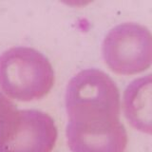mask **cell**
Listing matches in <instances>:
<instances>
[{
	"mask_svg": "<svg viewBox=\"0 0 152 152\" xmlns=\"http://www.w3.org/2000/svg\"><path fill=\"white\" fill-rule=\"evenodd\" d=\"M69 123L120 121V93L114 81L98 69L80 71L69 81L66 92Z\"/></svg>",
	"mask_w": 152,
	"mask_h": 152,
	"instance_id": "obj_1",
	"label": "cell"
},
{
	"mask_svg": "<svg viewBox=\"0 0 152 152\" xmlns=\"http://www.w3.org/2000/svg\"><path fill=\"white\" fill-rule=\"evenodd\" d=\"M54 84V71L46 57L34 49L12 48L0 56V88L18 101L41 99Z\"/></svg>",
	"mask_w": 152,
	"mask_h": 152,
	"instance_id": "obj_2",
	"label": "cell"
},
{
	"mask_svg": "<svg viewBox=\"0 0 152 152\" xmlns=\"http://www.w3.org/2000/svg\"><path fill=\"white\" fill-rule=\"evenodd\" d=\"M151 33L137 23L118 25L107 33L103 43L106 64L118 74H136L151 64Z\"/></svg>",
	"mask_w": 152,
	"mask_h": 152,
	"instance_id": "obj_3",
	"label": "cell"
},
{
	"mask_svg": "<svg viewBox=\"0 0 152 152\" xmlns=\"http://www.w3.org/2000/svg\"><path fill=\"white\" fill-rule=\"evenodd\" d=\"M57 140L49 114L16 109L0 126V152H51Z\"/></svg>",
	"mask_w": 152,
	"mask_h": 152,
	"instance_id": "obj_4",
	"label": "cell"
},
{
	"mask_svg": "<svg viewBox=\"0 0 152 152\" xmlns=\"http://www.w3.org/2000/svg\"><path fill=\"white\" fill-rule=\"evenodd\" d=\"M66 139L72 152H125L127 134L120 121L74 124L66 126Z\"/></svg>",
	"mask_w": 152,
	"mask_h": 152,
	"instance_id": "obj_5",
	"label": "cell"
},
{
	"mask_svg": "<svg viewBox=\"0 0 152 152\" xmlns=\"http://www.w3.org/2000/svg\"><path fill=\"white\" fill-rule=\"evenodd\" d=\"M125 110L129 122L139 130L150 133L151 78L150 75L132 82L125 93Z\"/></svg>",
	"mask_w": 152,
	"mask_h": 152,
	"instance_id": "obj_6",
	"label": "cell"
},
{
	"mask_svg": "<svg viewBox=\"0 0 152 152\" xmlns=\"http://www.w3.org/2000/svg\"><path fill=\"white\" fill-rule=\"evenodd\" d=\"M16 109L13 103L0 92V126Z\"/></svg>",
	"mask_w": 152,
	"mask_h": 152,
	"instance_id": "obj_7",
	"label": "cell"
}]
</instances>
